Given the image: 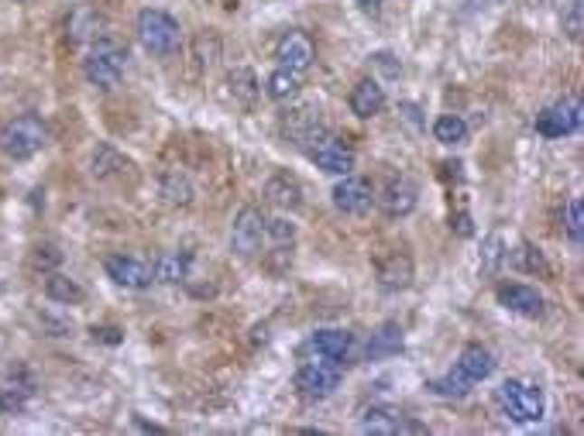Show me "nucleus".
I'll use <instances>...</instances> for the list:
<instances>
[{
    "mask_svg": "<svg viewBox=\"0 0 584 436\" xmlns=\"http://www.w3.org/2000/svg\"><path fill=\"white\" fill-rule=\"evenodd\" d=\"M124 66H127V49L114 42V38H97L93 42V49L89 55L83 59V76L86 83L93 89H114L120 83V76H124Z\"/></svg>",
    "mask_w": 584,
    "mask_h": 436,
    "instance_id": "f257e3e1",
    "label": "nucleus"
},
{
    "mask_svg": "<svg viewBox=\"0 0 584 436\" xmlns=\"http://www.w3.org/2000/svg\"><path fill=\"white\" fill-rule=\"evenodd\" d=\"M495 405L502 409V416L513 419V422H540L547 413V399H543V388L532 382H519L509 378L495 388Z\"/></svg>",
    "mask_w": 584,
    "mask_h": 436,
    "instance_id": "f03ea898",
    "label": "nucleus"
},
{
    "mask_svg": "<svg viewBox=\"0 0 584 436\" xmlns=\"http://www.w3.org/2000/svg\"><path fill=\"white\" fill-rule=\"evenodd\" d=\"M45 138H49L45 121L38 114H21L0 127V152L11 162H28L45 148Z\"/></svg>",
    "mask_w": 584,
    "mask_h": 436,
    "instance_id": "7ed1b4c3",
    "label": "nucleus"
},
{
    "mask_svg": "<svg viewBox=\"0 0 584 436\" xmlns=\"http://www.w3.org/2000/svg\"><path fill=\"white\" fill-rule=\"evenodd\" d=\"M135 32L141 49L152 55H172L179 52L183 45V28L179 21L172 18L169 11H158V7H145L135 21Z\"/></svg>",
    "mask_w": 584,
    "mask_h": 436,
    "instance_id": "20e7f679",
    "label": "nucleus"
},
{
    "mask_svg": "<svg viewBox=\"0 0 584 436\" xmlns=\"http://www.w3.org/2000/svg\"><path fill=\"white\" fill-rule=\"evenodd\" d=\"M292 385H296L299 399L324 402V399H330L337 388H341V367L330 365V361H324V357H320V361H309V365H303L299 371H296Z\"/></svg>",
    "mask_w": 584,
    "mask_h": 436,
    "instance_id": "39448f33",
    "label": "nucleus"
},
{
    "mask_svg": "<svg viewBox=\"0 0 584 436\" xmlns=\"http://www.w3.org/2000/svg\"><path fill=\"white\" fill-rule=\"evenodd\" d=\"M265 224L268 217L258 207H244L234 217V227H231V251L238 258H255L261 241H265Z\"/></svg>",
    "mask_w": 584,
    "mask_h": 436,
    "instance_id": "423d86ee",
    "label": "nucleus"
},
{
    "mask_svg": "<svg viewBox=\"0 0 584 436\" xmlns=\"http://www.w3.org/2000/svg\"><path fill=\"white\" fill-rule=\"evenodd\" d=\"M578 131H581V100L578 97L560 100V104L547 107L543 114H536V135H543V138H567Z\"/></svg>",
    "mask_w": 584,
    "mask_h": 436,
    "instance_id": "0eeeda50",
    "label": "nucleus"
},
{
    "mask_svg": "<svg viewBox=\"0 0 584 436\" xmlns=\"http://www.w3.org/2000/svg\"><path fill=\"white\" fill-rule=\"evenodd\" d=\"M330 199H334V207L347 213V217H364L368 209L375 207V190H372V182L368 179H361V175H341V182L334 186L330 192Z\"/></svg>",
    "mask_w": 584,
    "mask_h": 436,
    "instance_id": "6e6552de",
    "label": "nucleus"
},
{
    "mask_svg": "<svg viewBox=\"0 0 584 436\" xmlns=\"http://www.w3.org/2000/svg\"><path fill=\"white\" fill-rule=\"evenodd\" d=\"M309 158H313L316 169H324L326 175H351L354 172V162H358L354 148L337 138H320L313 148H309Z\"/></svg>",
    "mask_w": 584,
    "mask_h": 436,
    "instance_id": "1a4fd4ad",
    "label": "nucleus"
},
{
    "mask_svg": "<svg viewBox=\"0 0 584 436\" xmlns=\"http://www.w3.org/2000/svg\"><path fill=\"white\" fill-rule=\"evenodd\" d=\"M103 268H107V279L124 285V289H135V292L148 289L155 282L152 264H145L141 258H131V255H107Z\"/></svg>",
    "mask_w": 584,
    "mask_h": 436,
    "instance_id": "9d476101",
    "label": "nucleus"
},
{
    "mask_svg": "<svg viewBox=\"0 0 584 436\" xmlns=\"http://www.w3.org/2000/svg\"><path fill=\"white\" fill-rule=\"evenodd\" d=\"M275 59H278V66H286L292 72H306L313 62H316V45H313V38L303 35V32H286V35L278 38V45H275Z\"/></svg>",
    "mask_w": 584,
    "mask_h": 436,
    "instance_id": "9b49d317",
    "label": "nucleus"
},
{
    "mask_svg": "<svg viewBox=\"0 0 584 436\" xmlns=\"http://www.w3.org/2000/svg\"><path fill=\"white\" fill-rule=\"evenodd\" d=\"M495 296L509 313L530 316V320H540L543 310H547L543 296H540L532 285H523V282H502V285L495 289Z\"/></svg>",
    "mask_w": 584,
    "mask_h": 436,
    "instance_id": "f8f14e48",
    "label": "nucleus"
},
{
    "mask_svg": "<svg viewBox=\"0 0 584 436\" xmlns=\"http://www.w3.org/2000/svg\"><path fill=\"white\" fill-rule=\"evenodd\" d=\"M282 127H286V138H289L292 144H299V148H313L320 138H326L324 121H320V110H316V107H299V110L286 114Z\"/></svg>",
    "mask_w": 584,
    "mask_h": 436,
    "instance_id": "ddd939ff",
    "label": "nucleus"
},
{
    "mask_svg": "<svg viewBox=\"0 0 584 436\" xmlns=\"http://www.w3.org/2000/svg\"><path fill=\"white\" fill-rule=\"evenodd\" d=\"M351 348H354V333L341 330V327H326L309 337V350L330 365H344L351 357Z\"/></svg>",
    "mask_w": 584,
    "mask_h": 436,
    "instance_id": "4468645a",
    "label": "nucleus"
},
{
    "mask_svg": "<svg viewBox=\"0 0 584 436\" xmlns=\"http://www.w3.org/2000/svg\"><path fill=\"white\" fill-rule=\"evenodd\" d=\"M103 32H107V18L93 4H80L66 21V35L72 45H86V42L93 45L97 38H103Z\"/></svg>",
    "mask_w": 584,
    "mask_h": 436,
    "instance_id": "2eb2a0df",
    "label": "nucleus"
},
{
    "mask_svg": "<svg viewBox=\"0 0 584 436\" xmlns=\"http://www.w3.org/2000/svg\"><path fill=\"white\" fill-rule=\"evenodd\" d=\"M375 203L381 207L385 217H410L416 203H419V190L412 179H392L385 190L375 196Z\"/></svg>",
    "mask_w": 584,
    "mask_h": 436,
    "instance_id": "dca6fc26",
    "label": "nucleus"
},
{
    "mask_svg": "<svg viewBox=\"0 0 584 436\" xmlns=\"http://www.w3.org/2000/svg\"><path fill=\"white\" fill-rule=\"evenodd\" d=\"M361 430L364 433H375V436H399V433H419L423 426L419 422H412L410 416H402V413H395V409H368L364 416H361Z\"/></svg>",
    "mask_w": 584,
    "mask_h": 436,
    "instance_id": "f3484780",
    "label": "nucleus"
},
{
    "mask_svg": "<svg viewBox=\"0 0 584 436\" xmlns=\"http://www.w3.org/2000/svg\"><path fill=\"white\" fill-rule=\"evenodd\" d=\"M454 371L461 375L464 382L481 385L485 378H492V371H495V354L488 348H481V344H467L461 350V357H457Z\"/></svg>",
    "mask_w": 584,
    "mask_h": 436,
    "instance_id": "a211bd4d",
    "label": "nucleus"
},
{
    "mask_svg": "<svg viewBox=\"0 0 584 436\" xmlns=\"http://www.w3.org/2000/svg\"><path fill=\"white\" fill-rule=\"evenodd\" d=\"M347 104H351V114H358L361 121H368V117H378L381 110H385V89L378 79H358L354 89H351V97H347Z\"/></svg>",
    "mask_w": 584,
    "mask_h": 436,
    "instance_id": "6ab92c4d",
    "label": "nucleus"
},
{
    "mask_svg": "<svg viewBox=\"0 0 584 436\" xmlns=\"http://www.w3.org/2000/svg\"><path fill=\"white\" fill-rule=\"evenodd\" d=\"M402 327L395 323V320H385L375 333H372V340H368V361H385V357H395L399 350H402Z\"/></svg>",
    "mask_w": 584,
    "mask_h": 436,
    "instance_id": "aec40b11",
    "label": "nucleus"
},
{
    "mask_svg": "<svg viewBox=\"0 0 584 436\" xmlns=\"http://www.w3.org/2000/svg\"><path fill=\"white\" fill-rule=\"evenodd\" d=\"M265 196L272 199L275 207L282 209H299L303 207V186H299V179L289 172H278L268 179V186H265Z\"/></svg>",
    "mask_w": 584,
    "mask_h": 436,
    "instance_id": "412c9836",
    "label": "nucleus"
},
{
    "mask_svg": "<svg viewBox=\"0 0 584 436\" xmlns=\"http://www.w3.org/2000/svg\"><path fill=\"white\" fill-rule=\"evenodd\" d=\"M412 282V262L406 255H389L385 262H378V285L381 289H389V292H399V289H406Z\"/></svg>",
    "mask_w": 584,
    "mask_h": 436,
    "instance_id": "4be33fe9",
    "label": "nucleus"
},
{
    "mask_svg": "<svg viewBox=\"0 0 584 436\" xmlns=\"http://www.w3.org/2000/svg\"><path fill=\"white\" fill-rule=\"evenodd\" d=\"M189 272V258L179 255V251H165L152 262V279L165 282V285H175V282H186Z\"/></svg>",
    "mask_w": 584,
    "mask_h": 436,
    "instance_id": "5701e85b",
    "label": "nucleus"
},
{
    "mask_svg": "<svg viewBox=\"0 0 584 436\" xmlns=\"http://www.w3.org/2000/svg\"><path fill=\"white\" fill-rule=\"evenodd\" d=\"M299 89H303V72H292L286 66H278V70L268 76V83H265V93L278 100V104H286L292 97H299Z\"/></svg>",
    "mask_w": 584,
    "mask_h": 436,
    "instance_id": "b1692460",
    "label": "nucleus"
},
{
    "mask_svg": "<svg viewBox=\"0 0 584 436\" xmlns=\"http://www.w3.org/2000/svg\"><path fill=\"white\" fill-rule=\"evenodd\" d=\"M227 87H231V93H234V100L244 104V107H251L258 97H261V83H258V76L251 70H244V66L227 72Z\"/></svg>",
    "mask_w": 584,
    "mask_h": 436,
    "instance_id": "393cba45",
    "label": "nucleus"
},
{
    "mask_svg": "<svg viewBox=\"0 0 584 436\" xmlns=\"http://www.w3.org/2000/svg\"><path fill=\"white\" fill-rule=\"evenodd\" d=\"M127 169H131V162L120 155L118 148L100 144V148L93 152V175H97V179H114V175H124Z\"/></svg>",
    "mask_w": 584,
    "mask_h": 436,
    "instance_id": "a878e982",
    "label": "nucleus"
},
{
    "mask_svg": "<svg viewBox=\"0 0 584 436\" xmlns=\"http://www.w3.org/2000/svg\"><path fill=\"white\" fill-rule=\"evenodd\" d=\"M471 388H475V385L464 382L454 367H450L447 375H440V378H429L427 382V392L429 395H437V399H464V395H471Z\"/></svg>",
    "mask_w": 584,
    "mask_h": 436,
    "instance_id": "bb28decb",
    "label": "nucleus"
},
{
    "mask_svg": "<svg viewBox=\"0 0 584 436\" xmlns=\"http://www.w3.org/2000/svg\"><path fill=\"white\" fill-rule=\"evenodd\" d=\"M45 296L52 302H62V306H72V302H80L83 299V289H80V282L62 275V272H52L49 279H45Z\"/></svg>",
    "mask_w": 584,
    "mask_h": 436,
    "instance_id": "cd10ccee",
    "label": "nucleus"
},
{
    "mask_svg": "<svg viewBox=\"0 0 584 436\" xmlns=\"http://www.w3.org/2000/svg\"><path fill=\"white\" fill-rule=\"evenodd\" d=\"M433 138L440 141V144H464L467 141V124L457 114H440L433 121Z\"/></svg>",
    "mask_w": 584,
    "mask_h": 436,
    "instance_id": "c85d7f7f",
    "label": "nucleus"
},
{
    "mask_svg": "<svg viewBox=\"0 0 584 436\" xmlns=\"http://www.w3.org/2000/svg\"><path fill=\"white\" fill-rule=\"evenodd\" d=\"M162 196H165V203H172V207H189L193 186H189V179L183 172H165L162 175Z\"/></svg>",
    "mask_w": 584,
    "mask_h": 436,
    "instance_id": "c756f323",
    "label": "nucleus"
},
{
    "mask_svg": "<svg viewBox=\"0 0 584 436\" xmlns=\"http://www.w3.org/2000/svg\"><path fill=\"white\" fill-rule=\"evenodd\" d=\"M505 262H509L505 241H502V234H492V237L481 245V272H485V275H495Z\"/></svg>",
    "mask_w": 584,
    "mask_h": 436,
    "instance_id": "7c9ffc66",
    "label": "nucleus"
},
{
    "mask_svg": "<svg viewBox=\"0 0 584 436\" xmlns=\"http://www.w3.org/2000/svg\"><path fill=\"white\" fill-rule=\"evenodd\" d=\"M513 264L519 268V272H530V275H550V264H547V258L536 251L532 245H519L513 251Z\"/></svg>",
    "mask_w": 584,
    "mask_h": 436,
    "instance_id": "2f4dec72",
    "label": "nucleus"
},
{
    "mask_svg": "<svg viewBox=\"0 0 584 436\" xmlns=\"http://www.w3.org/2000/svg\"><path fill=\"white\" fill-rule=\"evenodd\" d=\"M564 220H567V237L581 247V241H584V207H581V199H578V196H574V199H567Z\"/></svg>",
    "mask_w": 584,
    "mask_h": 436,
    "instance_id": "473e14b6",
    "label": "nucleus"
},
{
    "mask_svg": "<svg viewBox=\"0 0 584 436\" xmlns=\"http://www.w3.org/2000/svg\"><path fill=\"white\" fill-rule=\"evenodd\" d=\"M560 24H564V32H567V38H581V32H584V7H581V0H570L567 4V11L560 14Z\"/></svg>",
    "mask_w": 584,
    "mask_h": 436,
    "instance_id": "72a5a7b5",
    "label": "nucleus"
},
{
    "mask_svg": "<svg viewBox=\"0 0 584 436\" xmlns=\"http://www.w3.org/2000/svg\"><path fill=\"white\" fill-rule=\"evenodd\" d=\"M265 237H272L275 247H292V241H296V227H292L289 220H268L265 224Z\"/></svg>",
    "mask_w": 584,
    "mask_h": 436,
    "instance_id": "f704fd0d",
    "label": "nucleus"
},
{
    "mask_svg": "<svg viewBox=\"0 0 584 436\" xmlns=\"http://www.w3.org/2000/svg\"><path fill=\"white\" fill-rule=\"evenodd\" d=\"M62 262V255L55 251L52 245H45V247H34V255H32V264H38V268H52V264H59Z\"/></svg>",
    "mask_w": 584,
    "mask_h": 436,
    "instance_id": "c9c22d12",
    "label": "nucleus"
},
{
    "mask_svg": "<svg viewBox=\"0 0 584 436\" xmlns=\"http://www.w3.org/2000/svg\"><path fill=\"white\" fill-rule=\"evenodd\" d=\"M450 227L457 230L461 237H471V217H467V213H457V217L450 220Z\"/></svg>",
    "mask_w": 584,
    "mask_h": 436,
    "instance_id": "e433bc0d",
    "label": "nucleus"
},
{
    "mask_svg": "<svg viewBox=\"0 0 584 436\" xmlns=\"http://www.w3.org/2000/svg\"><path fill=\"white\" fill-rule=\"evenodd\" d=\"M399 110L406 114V121H410L412 127H419V124H423V117H419V107H416V104H402Z\"/></svg>",
    "mask_w": 584,
    "mask_h": 436,
    "instance_id": "4c0bfd02",
    "label": "nucleus"
},
{
    "mask_svg": "<svg viewBox=\"0 0 584 436\" xmlns=\"http://www.w3.org/2000/svg\"><path fill=\"white\" fill-rule=\"evenodd\" d=\"M93 337H100V340H107V344H120V333L110 330V327H103V330H97V327H93Z\"/></svg>",
    "mask_w": 584,
    "mask_h": 436,
    "instance_id": "58836bf2",
    "label": "nucleus"
},
{
    "mask_svg": "<svg viewBox=\"0 0 584 436\" xmlns=\"http://www.w3.org/2000/svg\"><path fill=\"white\" fill-rule=\"evenodd\" d=\"M354 4H358L361 11H368V14H378V7H381L385 0H354Z\"/></svg>",
    "mask_w": 584,
    "mask_h": 436,
    "instance_id": "ea45409f",
    "label": "nucleus"
},
{
    "mask_svg": "<svg viewBox=\"0 0 584 436\" xmlns=\"http://www.w3.org/2000/svg\"><path fill=\"white\" fill-rule=\"evenodd\" d=\"M375 62H378V66H385L389 72H399V66H395V62H389V52H378Z\"/></svg>",
    "mask_w": 584,
    "mask_h": 436,
    "instance_id": "a19ab883",
    "label": "nucleus"
}]
</instances>
